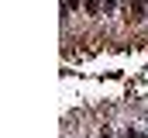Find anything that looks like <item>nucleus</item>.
<instances>
[{
    "label": "nucleus",
    "mask_w": 148,
    "mask_h": 138,
    "mask_svg": "<svg viewBox=\"0 0 148 138\" xmlns=\"http://www.w3.org/2000/svg\"><path fill=\"white\" fill-rule=\"evenodd\" d=\"M131 17H134V21L148 17V0H131Z\"/></svg>",
    "instance_id": "obj_1"
},
{
    "label": "nucleus",
    "mask_w": 148,
    "mask_h": 138,
    "mask_svg": "<svg viewBox=\"0 0 148 138\" xmlns=\"http://www.w3.org/2000/svg\"><path fill=\"white\" fill-rule=\"evenodd\" d=\"M127 138H148V131H138V128H131V124H127Z\"/></svg>",
    "instance_id": "obj_2"
},
{
    "label": "nucleus",
    "mask_w": 148,
    "mask_h": 138,
    "mask_svg": "<svg viewBox=\"0 0 148 138\" xmlns=\"http://www.w3.org/2000/svg\"><path fill=\"white\" fill-rule=\"evenodd\" d=\"M103 7H107V10H114V7H117V0H103Z\"/></svg>",
    "instance_id": "obj_3"
}]
</instances>
